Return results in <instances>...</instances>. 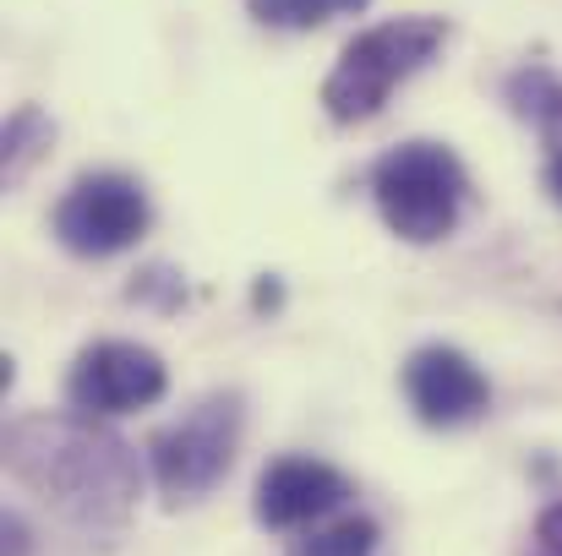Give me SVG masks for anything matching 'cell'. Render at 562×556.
Wrapping results in <instances>:
<instances>
[{
	"instance_id": "1",
	"label": "cell",
	"mask_w": 562,
	"mask_h": 556,
	"mask_svg": "<svg viewBox=\"0 0 562 556\" xmlns=\"http://www.w3.org/2000/svg\"><path fill=\"white\" fill-rule=\"evenodd\" d=\"M5 469L82 535H110L137 502V453L93 415H27L5 425Z\"/></svg>"
},
{
	"instance_id": "2",
	"label": "cell",
	"mask_w": 562,
	"mask_h": 556,
	"mask_svg": "<svg viewBox=\"0 0 562 556\" xmlns=\"http://www.w3.org/2000/svg\"><path fill=\"white\" fill-rule=\"evenodd\" d=\"M448 44V22L442 16H393L376 22L367 33H356L328 82H323V110L339 126H361L382 115V104L393 99V88H404L415 71H426L437 60V49Z\"/></svg>"
},
{
	"instance_id": "3",
	"label": "cell",
	"mask_w": 562,
	"mask_h": 556,
	"mask_svg": "<svg viewBox=\"0 0 562 556\" xmlns=\"http://www.w3.org/2000/svg\"><path fill=\"white\" fill-rule=\"evenodd\" d=\"M372 196L382 224L409 246H437L459 229L470 175L442 143H398L372 164Z\"/></svg>"
},
{
	"instance_id": "4",
	"label": "cell",
	"mask_w": 562,
	"mask_h": 556,
	"mask_svg": "<svg viewBox=\"0 0 562 556\" xmlns=\"http://www.w3.org/2000/svg\"><path fill=\"white\" fill-rule=\"evenodd\" d=\"M240 447V398L235 393H207L202 404H191L176 425H165L148 442V469L165 502H196L207 497Z\"/></svg>"
},
{
	"instance_id": "5",
	"label": "cell",
	"mask_w": 562,
	"mask_h": 556,
	"mask_svg": "<svg viewBox=\"0 0 562 556\" xmlns=\"http://www.w3.org/2000/svg\"><path fill=\"white\" fill-rule=\"evenodd\" d=\"M154 224V207H148V191L143 181L121 175V170H93V175H77L71 191L60 196L55 207V240L71 251V257H115V251H132Z\"/></svg>"
},
{
	"instance_id": "6",
	"label": "cell",
	"mask_w": 562,
	"mask_h": 556,
	"mask_svg": "<svg viewBox=\"0 0 562 556\" xmlns=\"http://www.w3.org/2000/svg\"><path fill=\"white\" fill-rule=\"evenodd\" d=\"M165 387H170L165 361L148 344H132V339H99L66 371V404L93 415V420L148 409V404L165 398Z\"/></svg>"
},
{
	"instance_id": "7",
	"label": "cell",
	"mask_w": 562,
	"mask_h": 556,
	"mask_svg": "<svg viewBox=\"0 0 562 556\" xmlns=\"http://www.w3.org/2000/svg\"><path fill=\"white\" fill-rule=\"evenodd\" d=\"M404 398H409L420 425L453 431V425H470L492 409V382L464 350L426 344L404 361Z\"/></svg>"
},
{
	"instance_id": "8",
	"label": "cell",
	"mask_w": 562,
	"mask_h": 556,
	"mask_svg": "<svg viewBox=\"0 0 562 556\" xmlns=\"http://www.w3.org/2000/svg\"><path fill=\"white\" fill-rule=\"evenodd\" d=\"M350 497V480L323 464V458H273L262 475H257V497H251V513L262 530H312L323 524L328 513H339Z\"/></svg>"
},
{
	"instance_id": "9",
	"label": "cell",
	"mask_w": 562,
	"mask_h": 556,
	"mask_svg": "<svg viewBox=\"0 0 562 556\" xmlns=\"http://www.w3.org/2000/svg\"><path fill=\"white\" fill-rule=\"evenodd\" d=\"M508 104L519 121H530L552 148H562V77L547 66H519L508 77Z\"/></svg>"
},
{
	"instance_id": "10",
	"label": "cell",
	"mask_w": 562,
	"mask_h": 556,
	"mask_svg": "<svg viewBox=\"0 0 562 556\" xmlns=\"http://www.w3.org/2000/svg\"><path fill=\"white\" fill-rule=\"evenodd\" d=\"M372 0H246V11L262 22V27H284V33H312L334 16H356L367 11Z\"/></svg>"
},
{
	"instance_id": "11",
	"label": "cell",
	"mask_w": 562,
	"mask_h": 556,
	"mask_svg": "<svg viewBox=\"0 0 562 556\" xmlns=\"http://www.w3.org/2000/svg\"><path fill=\"white\" fill-rule=\"evenodd\" d=\"M290 556H376V524L367 513H345V519L312 530L306 541H295Z\"/></svg>"
},
{
	"instance_id": "12",
	"label": "cell",
	"mask_w": 562,
	"mask_h": 556,
	"mask_svg": "<svg viewBox=\"0 0 562 556\" xmlns=\"http://www.w3.org/2000/svg\"><path fill=\"white\" fill-rule=\"evenodd\" d=\"M49 137H55V126H49L33 104H22V110L11 115V126H5V185L22 181V170L49 148Z\"/></svg>"
},
{
	"instance_id": "13",
	"label": "cell",
	"mask_w": 562,
	"mask_h": 556,
	"mask_svg": "<svg viewBox=\"0 0 562 556\" xmlns=\"http://www.w3.org/2000/svg\"><path fill=\"white\" fill-rule=\"evenodd\" d=\"M536 541H541L547 552H562V502H552V508L536 519Z\"/></svg>"
},
{
	"instance_id": "14",
	"label": "cell",
	"mask_w": 562,
	"mask_h": 556,
	"mask_svg": "<svg viewBox=\"0 0 562 556\" xmlns=\"http://www.w3.org/2000/svg\"><path fill=\"white\" fill-rule=\"evenodd\" d=\"M5 556H27V524L16 513H5Z\"/></svg>"
},
{
	"instance_id": "15",
	"label": "cell",
	"mask_w": 562,
	"mask_h": 556,
	"mask_svg": "<svg viewBox=\"0 0 562 556\" xmlns=\"http://www.w3.org/2000/svg\"><path fill=\"white\" fill-rule=\"evenodd\" d=\"M547 191H552V202L562 207V148H552V159H547Z\"/></svg>"
},
{
	"instance_id": "16",
	"label": "cell",
	"mask_w": 562,
	"mask_h": 556,
	"mask_svg": "<svg viewBox=\"0 0 562 556\" xmlns=\"http://www.w3.org/2000/svg\"><path fill=\"white\" fill-rule=\"evenodd\" d=\"M536 556H562V552H547V546H541V552H536Z\"/></svg>"
}]
</instances>
